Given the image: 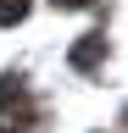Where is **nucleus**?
I'll return each instance as SVG.
<instances>
[{"label":"nucleus","instance_id":"obj_4","mask_svg":"<svg viewBox=\"0 0 128 133\" xmlns=\"http://www.w3.org/2000/svg\"><path fill=\"white\" fill-rule=\"evenodd\" d=\"M56 6H89V0H56Z\"/></svg>","mask_w":128,"mask_h":133},{"label":"nucleus","instance_id":"obj_2","mask_svg":"<svg viewBox=\"0 0 128 133\" xmlns=\"http://www.w3.org/2000/svg\"><path fill=\"white\" fill-rule=\"evenodd\" d=\"M100 56H106V33H84V44L72 50V66H95Z\"/></svg>","mask_w":128,"mask_h":133},{"label":"nucleus","instance_id":"obj_1","mask_svg":"<svg viewBox=\"0 0 128 133\" xmlns=\"http://www.w3.org/2000/svg\"><path fill=\"white\" fill-rule=\"evenodd\" d=\"M34 100H28L17 83H6L0 89V133H34Z\"/></svg>","mask_w":128,"mask_h":133},{"label":"nucleus","instance_id":"obj_3","mask_svg":"<svg viewBox=\"0 0 128 133\" xmlns=\"http://www.w3.org/2000/svg\"><path fill=\"white\" fill-rule=\"evenodd\" d=\"M22 17H28V0H0V28L22 22Z\"/></svg>","mask_w":128,"mask_h":133}]
</instances>
